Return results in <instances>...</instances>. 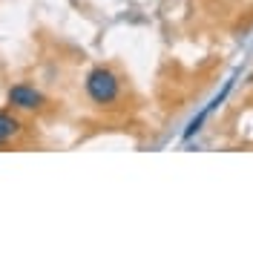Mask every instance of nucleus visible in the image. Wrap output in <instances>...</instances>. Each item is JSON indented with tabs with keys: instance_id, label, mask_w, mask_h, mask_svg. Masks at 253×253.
Instances as JSON below:
<instances>
[{
	"instance_id": "nucleus-1",
	"label": "nucleus",
	"mask_w": 253,
	"mask_h": 253,
	"mask_svg": "<svg viewBox=\"0 0 253 253\" xmlns=\"http://www.w3.org/2000/svg\"><path fill=\"white\" fill-rule=\"evenodd\" d=\"M86 95L92 98L95 104H101V107H107V104H112V101H118V95H121L118 75L110 72V69H104V66L92 69V72L86 75Z\"/></svg>"
},
{
	"instance_id": "nucleus-2",
	"label": "nucleus",
	"mask_w": 253,
	"mask_h": 253,
	"mask_svg": "<svg viewBox=\"0 0 253 253\" xmlns=\"http://www.w3.org/2000/svg\"><path fill=\"white\" fill-rule=\"evenodd\" d=\"M9 104H12L15 110L35 112V110H41V107L46 104V98L38 92L35 86H29V84H15V86L9 89Z\"/></svg>"
},
{
	"instance_id": "nucleus-3",
	"label": "nucleus",
	"mask_w": 253,
	"mask_h": 253,
	"mask_svg": "<svg viewBox=\"0 0 253 253\" xmlns=\"http://www.w3.org/2000/svg\"><path fill=\"white\" fill-rule=\"evenodd\" d=\"M233 81H236V78H230V81H227V84H224V89H221V92L216 95V98H213V101H210V107H207V110H202L199 115H196V118H193V121H190V126L184 129V135H181L184 141H190V138H193V135H196V132L202 129V124H205L207 118H210V112H213V110H219V107H221V101H224V98L230 95V89H233Z\"/></svg>"
},
{
	"instance_id": "nucleus-4",
	"label": "nucleus",
	"mask_w": 253,
	"mask_h": 253,
	"mask_svg": "<svg viewBox=\"0 0 253 253\" xmlns=\"http://www.w3.org/2000/svg\"><path fill=\"white\" fill-rule=\"evenodd\" d=\"M17 132H20V121L15 115H9V112H0V144L12 141Z\"/></svg>"
}]
</instances>
